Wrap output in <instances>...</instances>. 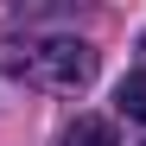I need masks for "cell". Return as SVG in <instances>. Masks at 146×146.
Wrapping results in <instances>:
<instances>
[{
	"label": "cell",
	"mask_w": 146,
	"mask_h": 146,
	"mask_svg": "<svg viewBox=\"0 0 146 146\" xmlns=\"http://www.w3.org/2000/svg\"><path fill=\"white\" fill-rule=\"evenodd\" d=\"M32 76L44 89H89L95 51H89L83 38H44V44H32Z\"/></svg>",
	"instance_id": "6da1fadb"
},
{
	"label": "cell",
	"mask_w": 146,
	"mask_h": 146,
	"mask_svg": "<svg viewBox=\"0 0 146 146\" xmlns=\"http://www.w3.org/2000/svg\"><path fill=\"white\" fill-rule=\"evenodd\" d=\"M64 146H121V140H114V127H108L102 114H76L64 127Z\"/></svg>",
	"instance_id": "7a4b0ae2"
},
{
	"label": "cell",
	"mask_w": 146,
	"mask_h": 146,
	"mask_svg": "<svg viewBox=\"0 0 146 146\" xmlns=\"http://www.w3.org/2000/svg\"><path fill=\"white\" fill-rule=\"evenodd\" d=\"M114 108L127 114V121H146V70H127L114 89Z\"/></svg>",
	"instance_id": "3957f363"
}]
</instances>
